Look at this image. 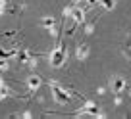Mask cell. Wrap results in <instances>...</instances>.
Masks as SVG:
<instances>
[{
  "label": "cell",
  "mask_w": 131,
  "mask_h": 119,
  "mask_svg": "<svg viewBox=\"0 0 131 119\" xmlns=\"http://www.w3.org/2000/svg\"><path fill=\"white\" fill-rule=\"evenodd\" d=\"M41 85H42V79L39 77V75H29V79H27V88H29L31 92L39 90V88H41Z\"/></svg>",
  "instance_id": "cell-5"
},
{
  "label": "cell",
  "mask_w": 131,
  "mask_h": 119,
  "mask_svg": "<svg viewBox=\"0 0 131 119\" xmlns=\"http://www.w3.org/2000/svg\"><path fill=\"white\" fill-rule=\"evenodd\" d=\"M2 14H4V6L0 4V16H2Z\"/></svg>",
  "instance_id": "cell-15"
},
{
  "label": "cell",
  "mask_w": 131,
  "mask_h": 119,
  "mask_svg": "<svg viewBox=\"0 0 131 119\" xmlns=\"http://www.w3.org/2000/svg\"><path fill=\"white\" fill-rule=\"evenodd\" d=\"M110 86H112V90H114L116 94H119V92H123L127 88V81L123 77H114L112 83H110Z\"/></svg>",
  "instance_id": "cell-4"
},
{
  "label": "cell",
  "mask_w": 131,
  "mask_h": 119,
  "mask_svg": "<svg viewBox=\"0 0 131 119\" xmlns=\"http://www.w3.org/2000/svg\"><path fill=\"white\" fill-rule=\"evenodd\" d=\"M17 56V50H2L0 48V58H4V60H10V58H16Z\"/></svg>",
  "instance_id": "cell-7"
},
{
  "label": "cell",
  "mask_w": 131,
  "mask_h": 119,
  "mask_svg": "<svg viewBox=\"0 0 131 119\" xmlns=\"http://www.w3.org/2000/svg\"><path fill=\"white\" fill-rule=\"evenodd\" d=\"M98 2L102 4L104 10H114V6H116V0H98Z\"/></svg>",
  "instance_id": "cell-9"
},
{
  "label": "cell",
  "mask_w": 131,
  "mask_h": 119,
  "mask_svg": "<svg viewBox=\"0 0 131 119\" xmlns=\"http://www.w3.org/2000/svg\"><path fill=\"white\" fill-rule=\"evenodd\" d=\"M50 86H52V94H54L56 104H70V102H71V98H70V94H68V90H66V88L58 86L56 83H50Z\"/></svg>",
  "instance_id": "cell-2"
},
{
  "label": "cell",
  "mask_w": 131,
  "mask_h": 119,
  "mask_svg": "<svg viewBox=\"0 0 131 119\" xmlns=\"http://www.w3.org/2000/svg\"><path fill=\"white\" fill-rule=\"evenodd\" d=\"M79 2H81V0H71V4H73V6H77Z\"/></svg>",
  "instance_id": "cell-14"
},
{
  "label": "cell",
  "mask_w": 131,
  "mask_h": 119,
  "mask_svg": "<svg viewBox=\"0 0 131 119\" xmlns=\"http://www.w3.org/2000/svg\"><path fill=\"white\" fill-rule=\"evenodd\" d=\"M10 94H12V92H10V88H8V86L4 85V83H2V85H0V100H4V98H8Z\"/></svg>",
  "instance_id": "cell-8"
},
{
  "label": "cell",
  "mask_w": 131,
  "mask_h": 119,
  "mask_svg": "<svg viewBox=\"0 0 131 119\" xmlns=\"http://www.w3.org/2000/svg\"><path fill=\"white\" fill-rule=\"evenodd\" d=\"M75 54H77L79 60H87V56H89V44H81V46H77Z\"/></svg>",
  "instance_id": "cell-6"
},
{
  "label": "cell",
  "mask_w": 131,
  "mask_h": 119,
  "mask_svg": "<svg viewBox=\"0 0 131 119\" xmlns=\"http://www.w3.org/2000/svg\"><path fill=\"white\" fill-rule=\"evenodd\" d=\"M0 85H2V77H0Z\"/></svg>",
  "instance_id": "cell-16"
},
{
  "label": "cell",
  "mask_w": 131,
  "mask_h": 119,
  "mask_svg": "<svg viewBox=\"0 0 131 119\" xmlns=\"http://www.w3.org/2000/svg\"><path fill=\"white\" fill-rule=\"evenodd\" d=\"M77 115H100V110H98V106H96V104L87 102L85 106H83L81 110L77 111Z\"/></svg>",
  "instance_id": "cell-3"
},
{
  "label": "cell",
  "mask_w": 131,
  "mask_h": 119,
  "mask_svg": "<svg viewBox=\"0 0 131 119\" xmlns=\"http://www.w3.org/2000/svg\"><path fill=\"white\" fill-rule=\"evenodd\" d=\"M41 23H42V27H46V29H52V27H54V17H45V19H42Z\"/></svg>",
  "instance_id": "cell-10"
},
{
  "label": "cell",
  "mask_w": 131,
  "mask_h": 119,
  "mask_svg": "<svg viewBox=\"0 0 131 119\" xmlns=\"http://www.w3.org/2000/svg\"><path fill=\"white\" fill-rule=\"evenodd\" d=\"M66 46L64 44H58L56 48L52 50V54H50V65L52 67H62L66 63Z\"/></svg>",
  "instance_id": "cell-1"
},
{
  "label": "cell",
  "mask_w": 131,
  "mask_h": 119,
  "mask_svg": "<svg viewBox=\"0 0 131 119\" xmlns=\"http://www.w3.org/2000/svg\"><path fill=\"white\" fill-rule=\"evenodd\" d=\"M85 2H87V4H89V6H94V4H96V2H98V0H85Z\"/></svg>",
  "instance_id": "cell-12"
},
{
  "label": "cell",
  "mask_w": 131,
  "mask_h": 119,
  "mask_svg": "<svg viewBox=\"0 0 131 119\" xmlns=\"http://www.w3.org/2000/svg\"><path fill=\"white\" fill-rule=\"evenodd\" d=\"M125 56H127V58H131V46H129V48L125 50Z\"/></svg>",
  "instance_id": "cell-13"
},
{
  "label": "cell",
  "mask_w": 131,
  "mask_h": 119,
  "mask_svg": "<svg viewBox=\"0 0 131 119\" xmlns=\"http://www.w3.org/2000/svg\"><path fill=\"white\" fill-rule=\"evenodd\" d=\"M6 69H8V60L0 58V71H6Z\"/></svg>",
  "instance_id": "cell-11"
}]
</instances>
